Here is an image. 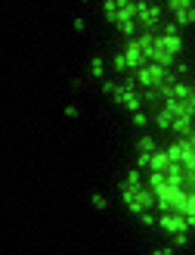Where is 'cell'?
Here are the masks:
<instances>
[{
    "label": "cell",
    "mask_w": 195,
    "mask_h": 255,
    "mask_svg": "<svg viewBox=\"0 0 195 255\" xmlns=\"http://www.w3.org/2000/svg\"><path fill=\"white\" fill-rule=\"evenodd\" d=\"M164 149H167V159H171V162L183 165V143H180V140H174V143H167Z\"/></svg>",
    "instance_id": "obj_10"
},
{
    "label": "cell",
    "mask_w": 195,
    "mask_h": 255,
    "mask_svg": "<svg viewBox=\"0 0 195 255\" xmlns=\"http://www.w3.org/2000/svg\"><path fill=\"white\" fill-rule=\"evenodd\" d=\"M71 25H74V31H84V28H87V22H84V19H81V16H77V19H74V22H71Z\"/></svg>",
    "instance_id": "obj_25"
},
{
    "label": "cell",
    "mask_w": 195,
    "mask_h": 255,
    "mask_svg": "<svg viewBox=\"0 0 195 255\" xmlns=\"http://www.w3.org/2000/svg\"><path fill=\"white\" fill-rule=\"evenodd\" d=\"M102 91H106L109 97H115V91H118V84H115V81H102Z\"/></svg>",
    "instance_id": "obj_24"
},
{
    "label": "cell",
    "mask_w": 195,
    "mask_h": 255,
    "mask_svg": "<svg viewBox=\"0 0 195 255\" xmlns=\"http://www.w3.org/2000/svg\"><path fill=\"white\" fill-rule=\"evenodd\" d=\"M124 56H127V66H130V72H136V69H142V66H146V53H142V47L136 44V37L124 44Z\"/></svg>",
    "instance_id": "obj_5"
},
{
    "label": "cell",
    "mask_w": 195,
    "mask_h": 255,
    "mask_svg": "<svg viewBox=\"0 0 195 255\" xmlns=\"http://www.w3.org/2000/svg\"><path fill=\"white\" fill-rule=\"evenodd\" d=\"M133 75V81L139 87H146V91H155V87H161V84H174L177 81V75L171 69H164V66H155V62H146L142 69L136 72H130Z\"/></svg>",
    "instance_id": "obj_1"
},
{
    "label": "cell",
    "mask_w": 195,
    "mask_h": 255,
    "mask_svg": "<svg viewBox=\"0 0 195 255\" xmlns=\"http://www.w3.org/2000/svg\"><path fill=\"white\" fill-rule=\"evenodd\" d=\"M167 9H171L177 25H189V9H192L189 0H167Z\"/></svg>",
    "instance_id": "obj_6"
},
{
    "label": "cell",
    "mask_w": 195,
    "mask_h": 255,
    "mask_svg": "<svg viewBox=\"0 0 195 255\" xmlns=\"http://www.w3.org/2000/svg\"><path fill=\"white\" fill-rule=\"evenodd\" d=\"M139 218V224H146V227H158V218H155L152 212H142V215H136Z\"/></svg>",
    "instance_id": "obj_18"
},
{
    "label": "cell",
    "mask_w": 195,
    "mask_h": 255,
    "mask_svg": "<svg viewBox=\"0 0 195 255\" xmlns=\"http://www.w3.org/2000/svg\"><path fill=\"white\" fill-rule=\"evenodd\" d=\"M90 75H93L96 81H106V62H102L99 56H93V59H90Z\"/></svg>",
    "instance_id": "obj_12"
},
{
    "label": "cell",
    "mask_w": 195,
    "mask_h": 255,
    "mask_svg": "<svg viewBox=\"0 0 195 255\" xmlns=\"http://www.w3.org/2000/svg\"><path fill=\"white\" fill-rule=\"evenodd\" d=\"M62 116H65V119H77V106H71V103L62 106Z\"/></svg>",
    "instance_id": "obj_23"
},
{
    "label": "cell",
    "mask_w": 195,
    "mask_h": 255,
    "mask_svg": "<svg viewBox=\"0 0 195 255\" xmlns=\"http://www.w3.org/2000/svg\"><path fill=\"white\" fill-rule=\"evenodd\" d=\"M90 206H93L96 212H102V209H109V199L102 193H90Z\"/></svg>",
    "instance_id": "obj_16"
},
{
    "label": "cell",
    "mask_w": 195,
    "mask_h": 255,
    "mask_svg": "<svg viewBox=\"0 0 195 255\" xmlns=\"http://www.w3.org/2000/svg\"><path fill=\"white\" fill-rule=\"evenodd\" d=\"M146 112H133V116H130V125H133V128H146Z\"/></svg>",
    "instance_id": "obj_20"
},
{
    "label": "cell",
    "mask_w": 195,
    "mask_h": 255,
    "mask_svg": "<svg viewBox=\"0 0 195 255\" xmlns=\"http://www.w3.org/2000/svg\"><path fill=\"white\" fill-rule=\"evenodd\" d=\"M112 69H115V75H124V72H130V66H127V56H124V50H121V53H115V56H112Z\"/></svg>",
    "instance_id": "obj_14"
},
{
    "label": "cell",
    "mask_w": 195,
    "mask_h": 255,
    "mask_svg": "<svg viewBox=\"0 0 195 255\" xmlns=\"http://www.w3.org/2000/svg\"><path fill=\"white\" fill-rule=\"evenodd\" d=\"M121 199H124L127 212H133V215H142V212L155 209L152 187H121Z\"/></svg>",
    "instance_id": "obj_2"
},
{
    "label": "cell",
    "mask_w": 195,
    "mask_h": 255,
    "mask_svg": "<svg viewBox=\"0 0 195 255\" xmlns=\"http://www.w3.org/2000/svg\"><path fill=\"white\" fill-rule=\"evenodd\" d=\"M152 152H155V140L149 134L136 137V156H152Z\"/></svg>",
    "instance_id": "obj_9"
},
{
    "label": "cell",
    "mask_w": 195,
    "mask_h": 255,
    "mask_svg": "<svg viewBox=\"0 0 195 255\" xmlns=\"http://www.w3.org/2000/svg\"><path fill=\"white\" fill-rule=\"evenodd\" d=\"M121 187H142V171H139V168H127Z\"/></svg>",
    "instance_id": "obj_11"
},
{
    "label": "cell",
    "mask_w": 195,
    "mask_h": 255,
    "mask_svg": "<svg viewBox=\"0 0 195 255\" xmlns=\"http://www.w3.org/2000/svg\"><path fill=\"white\" fill-rule=\"evenodd\" d=\"M161 34H180V25H177L174 19H171V22H164V25H161Z\"/></svg>",
    "instance_id": "obj_21"
},
{
    "label": "cell",
    "mask_w": 195,
    "mask_h": 255,
    "mask_svg": "<svg viewBox=\"0 0 195 255\" xmlns=\"http://www.w3.org/2000/svg\"><path fill=\"white\" fill-rule=\"evenodd\" d=\"M118 31L127 37V41H133V37H139V34H136L139 25H136V19H130V22H121V25H118Z\"/></svg>",
    "instance_id": "obj_13"
},
{
    "label": "cell",
    "mask_w": 195,
    "mask_h": 255,
    "mask_svg": "<svg viewBox=\"0 0 195 255\" xmlns=\"http://www.w3.org/2000/svg\"><path fill=\"white\" fill-rule=\"evenodd\" d=\"M167 165H171V159H167V149H155L152 159H149V171H167Z\"/></svg>",
    "instance_id": "obj_8"
},
{
    "label": "cell",
    "mask_w": 195,
    "mask_h": 255,
    "mask_svg": "<svg viewBox=\"0 0 195 255\" xmlns=\"http://www.w3.org/2000/svg\"><path fill=\"white\" fill-rule=\"evenodd\" d=\"M158 47L167 50V53L177 59L180 53H183V37H180V34H158Z\"/></svg>",
    "instance_id": "obj_7"
},
{
    "label": "cell",
    "mask_w": 195,
    "mask_h": 255,
    "mask_svg": "<svg viewBox=\"0 0 195 255\" xmlns=\"http://www.w3.org/2000/svg\"><path fill=\"white\" fill-rule=\"evenodd\" d=\"M174 75H177V81H183V78H189V75H192V66H189V62H177Z\"/></svg>",
    "instance_id": "obj_17"
},
{
    "label": "cell",
    "mask_w": 195,
    "mask_h": 255,
    "mask_svg": "<svg viewBox=\"0 0 195 255\" xmlns=\"http://www.w3.org/2000/svg\"><path fill=\"white\" fill-rule=\"evenodd\" d=\"M152 255H177L174 246H158V249H152Z\"/></svg>",
    "instance_id": "obj_22"
},
{
    "label": "cell",
    "mask_w": 195,
    "mask_h": 255,
    "mask_svg": "<svg viewBox=\"0 0 195 255\" xmlns=\"http://www.w3.org/2000/svg\"><path fill=\"white\" fill-rule=\"evenodd\" d=\"M158 231L167 234V237H174L183 231V215H177V212H161L158 215Z\"/></svg>",
    "instance_id": "obj_4"
},
{
    "label": "cell",
    "mask_w": 195,
    "mask_h": 255,
    "mask_svg": "<svg viewBox=\"0 0 195 255\" xmlns=\"http://www.w3.org/2000/svg\"><path fill=\"white\" fill-rule=\"evenodd\" d=\"M189 25H195V3H192V9H189Z\"/></svg>",
    "instance_id": "obj_26"
},
{
    "label": "cell",
    "mask_w": 195,
    "mask_h": 255,
    "mask_svg": "<svg viewBox=\"0 0 195 255\" xmlns=\"http://www.w3.org/2000/svg\"><path fill=\"white\" fill-rule=\"evenodd\" d=\"M189 237H192V234H186V231H180V234H174V249H183V246L189 243Z\"/></svg>",
    "instance_id": "obj_19"
},
{
    "label": "cell",
    "mask_w": 195,
    "mask_h": 255,
    "mask_svg": "<svg viewBox=\"0 0 195 255\" xmlns=\"http://www.w3.org/2000/svg\"><path fill=\"white\" fill-rule=\"evenodd\" d=\"M155 125H158V128H161V131H171V125H174V119H171V116H167V112H164V109H158V112H155Z\"/></svg>",
    "instance_id": "obj_15"
},
{
    "label": "cell",
    "mask_w": 195,
    "mask_h": 255,
    "mask_svg": "<svg viewBox=\"0 0 195 255\" xmlns=\"http://www.w3.org/2000/svg\"><path fill=\"white\" fill-rule=\"evenodd\" d=\"M136 25H139V31L158 28V25H161V6L158 3H142L139 12H136Z\"/></svg>",
    "instance_id": "obj_3"
}]
</instances>
